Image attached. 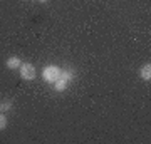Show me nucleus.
Returning <instances> with one entry per match:
<instances>
[{
	"mask_svg": "<svg viewBox=\"0 0 151 144\" xmlns=\"http://www.w3.org/2000/svg\"><path fill=\"white\" fill-rule=\"evenodd\" d=\"M35 2H39V4H47V0H35Z\"/></svg>",
	"mask_w": 151,
	"mask_h": 144,
	"instance_id": "obj_8",
	"label": "nucleus"
},
{
	"mask_svg": "<svg viewBox=\"0 0 151 144\" xmlns=\"http://www.w3.org/2000/svg\"><path fill=\"white\" fill-rule=\"evenodd\" d=\"M60 67L59 65H55V64H47L45 67L42 69V79L47 82V84H54L55 80H57V77H59L60 74Z\"/></svg>",
	"mask_w": 151,
	"mask_h": 144,
	"instance_id": "obj_2",
	"label": "nucleus"
},
{
	"mask_svg": "<svg viewBox=\"0 0 151 144\" xmlns=\"http://www.w3.org/2000/svg\"><path fill=\"white\" fill-rule=\"evenodd\" d=\"M139 77L145 82H150L151 80V64L148 62V64H143L139 67Z\"/></svg>",
	"mask_w": 151,
	"mask_h": 144,
	"instance_id": "obj_5",
	"label": "nucleus"
},
{
	"mask_svg": "<svg viewBox=\"0 0 151 144\" xmlns=\"http://www.w3.org/2000/svg\"><path fill=\"white\" fill-rule=\"evenodd\" d=\"M12 109H14V102L10 101V99H5V101L0 102V112H10Z\"/></svg>",
	"mask_w": 151,
	"mask_h": 144,
	"instance_id": "obj_6",
	"label": "nucleus"
},
{
	"mask_svg": "<svg viewBox=\"0 0 151 144\" xmlns=\"http://www.w3.org/2000/svg\"><path fill=\"white\" fill-rule=\"evenodd\" d=\"M19 74H20V79L22 80H30L35 79V75H37V70H35V65L30 64V62H22V65L19 67Z\"/></svg>",
	"mask_w": 151,
	"mask_h": 144,
	"instance_id": "obj_3",
	"label": "nucleus"
},
{
	"mask_svg": "<svg viewBox=\"0 0 151 144\" xmlns=\"http://www.w3.org/2000/svg\"><path fill=\"white\" fill-rule=\"evenodd\" d=\"M74 77H76V70L74 69H70V67L62 69V70H60V74H59V77H57V80H55L52 85H54V89L57 92H64L65 89L72 84Z\"/></svg>",
	"mask_w": 151,
	"mask_h": 144,
	"instance_id": "obj_1",
	"label": "nucleus"
},
{
	"mask_svg": "<svg viewBox=\"0 0 151 144\" xmlns=\"http://www.w3.org/2000/svg\"><path fill=\"white\" fill-rule=\"evenodd\" d=\"M9 124V119H7V114L5 112H0V131H4Z\"/></svg>",
	"mask_w": 151,
	"mask_h": 144,
	"instance_id": "obj_7",
	"label": "nucleus"
},
{
	"mask_svg": "<svg viewBox=\"0 0 151 144\" xmlns=\"http://www.w3.org/2000/svg\"><path fill=\"white\" fill-rule=\"evenodd\" d=\"M22 65V60L17 57V55H12V57H9V59L5 60V67L9 70H19V67Z\"/></svg>",
	"mask_w": 151,
	"mask_h": 144,
	"instance_id": "obj_4",
	"label": "nucleus"
}]
</instances>
